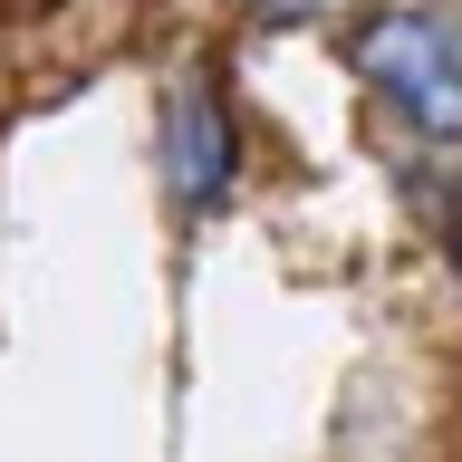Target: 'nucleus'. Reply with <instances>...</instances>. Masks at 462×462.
<instances>
[{"label": "nucleus", "instance_id": "nucleus-3", "mask_svg": "<svg viewBox=\"0 0 462 462\" xmlns=\"http://www.w3.org/2000/svg\"><path fill=\"white\" fill-rule=\"evenodd\" d=\"M260 10H289V20H309V10H337V0H260Z\"/></svg>", "mask_w": 462, "mask_h": 462}, {"label": "nucleus", "instance_id": "nucleus-1", "mask_svg": "<svg viewBox=\"0 0 462 462\" xmlns=\"http://www.w3.org/2000/svg\"><path fill=\"white\" fill-rule=\"evenodd\" d=\"M356 68H366L375 97H385V106H404L424 135H443V144L462 135V49H453L433 20H414V10L375 20L366 49H356Z\"/></svg>", "mask_w": 462, "mask_h": 462}, {"label": "nucleus", "instance_id": "nucleus-4", "mask_svg": "<svg viewBox=\"0 0 462 462\" xmlns=\"http://www.w3.org/2000/svg\"><path fill=\"white\" fill-rule=\"evenodd\" d=\"M453 251H462V212H453Z\"/></svg>", "mask_w": 462, "mask_h": 462}, {"label": "nucleus", "instance_id": "nucleus-2", "mask_svg": "<svg viewBox=\"0 0 462 462\" xmlns=\"http://www.w3.org/2000/svg\"><path fill=\"white\" fill-rule=\"evenodd\" d=\"M164 183H173V202H193V212H212V202L231 193V116H222V97L202 78H183L164 97Z\"/></svg>", "mask_w": 462, "mask_h": 462}]
</instances>
